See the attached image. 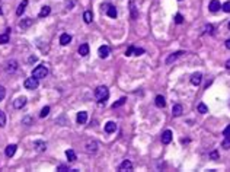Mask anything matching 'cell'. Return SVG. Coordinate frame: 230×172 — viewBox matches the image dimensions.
Masks as SVG:
<instances>
[{"instance_id": "14", "label": "cell", "mask_w": 230, "mask_h": 172, "mask_svg": "<svg viewBox=\"0 0 230 172\" xmlns=\"http://www.w3.org/2000/svg\"><path fill=\"white\" fill-rule=\"evenodd\" d=\"M34 147L37 149L38 152H45V150H47V144H45V142L37 140V142H34Z\"/></svg>"}, {"instance_id": "23", "label": "cell", "mask_w": 230, "mask_h": 172, "mask_svg": "<svg viewBox=\"0 0 230 172\" xmlns=\"http://www.w3.org/2000/svg\"><path fill=\"white\" fill-rule=\"evenodd\" d=\"M66 156H67L69 162H76V153H74V150H72V149H69V150H66Z\"/></svg>"}, {"instance_id": "41", "label": "cell", "mask_w": 230, "mask_h": 172, "mask_svg": "<svg viewBox=\"0 0 230 172\" xmlns=\"http://www.w3.org/2000/svg\"><path fill=\"white\" fill-rule=\"evenodd\" d=\"M22 123H24V124H26V125H31V123H32V120L29 118V117H26V118L22 120Z\"/></svg>"}, {"instance_id": "31", "label": "cell", "mask_w": 230, "mask_h": 172, "mask_svg": "<svg viewBox=\"0 0 230 172\" xmlns=\"http://www.w3.org/2000/svg\"><path fill=\"white\" fill-rule=\"evenodd\" d=\"M48 114H50V106H44L42 110H41V112H39V117L44 118V117H47Z\"/></svg>"}, {"instance_id": "38", "label": "cell", "mask_w": 230, "mask_h": 172, "mask_svg": "<svg viewBox=\"0 0 230 172\" xmlns=\"http://www.w3.org/2000/svg\"><path fill=\"white\" fill-rule=\"evenodd\" d=\"M223 136L224 137H230V125H227L224 129V131H223Z\"/></svg>"}, {"instance_id": "3", "label": "cell", "mask_w": 230, "mask_h": 172, "mask_svg": "<svg viewBox=\"0 0 230 172\" xmlns=\"http://www.w3.org/2000/svg\"><path fill=\"white\" fill-rule=\"evenodd\" d=\"M38 80L39 79H37V77H28V79H26V80L24 82V86L25 88H26V89H29V91H34V89H37V88H38Z\"/></svg>"}, {"instance_id": "28", "label": "cell", "mask_w": 230, "mask_h": 172, "mask_svg": "<svg viewBox=\"0 0 230 172\" xmlns=\"http://www.w3.org/2000/svg\"><path fill=\"white\" fill-rule=\"evenodd\" d=\"M125 101H127V98H120V99L117 101V102H114V104H112V108H118V106H121V105H124L125 104Z\"/></svg>"}, {"instance_id": "25", "label": "cell", "mask_w": 230, "mask_h": 172, "mask_svg": "<svg viewBox=\"0 0 230 172\" xmlns=\"http://www.w3.org/2000/svg\"><path fill=\"white\" fill-rule=\"evenodd\" d=\"M106 15H108L109 18H117V9H115L114 6H108V9H106Z\"/></svg>"}, {"instance_id": "6", "label": "cell", "mask_w": 230, "mask_h": 172, "mask_svg": "<svg viewBox=\"0 0 230 172\" xmlns=\"http://www.w3.org/2000/svg\"><path fill=\"white\" fill-rule=\"evenodd\" d=\"M25 104H26V98H25V96H19V98L13 102V106L16 110H22L25 106Z\"/></svg>"}, {"instance_id": "39", "label": "cell", "mask_w": 230, "mask_h": 172, "mask_svg": "<svg viewBox=\"0 0 230 172\" xmlns=\"http://www.w3.org/2000/svg\"><path fill=\"white\" fill-rule=\"evenodd\" d=\"M141 54H144L143 48H135L134 50V56H141Z\"/></svg>"}, {"instance_id": "5", "label": "cell", "mask_w": 230, "mask_h": 172, "mask_svg": "<svg viewBox=\"0 0 230 172\" xmlns=\"http://www.w3.org/2000/svg\"><path fill=\"white\" fill-rule=\"evenodd\" d=\"M208 9H210V12L216 13V12H219V10L221 9V3L219 0H211L210 5H208Z\"/></svg>"}, {"instance_id": "18", "label": "cell", "mask_w": 230, "mask_h": 172, "mask_svg": "<svg viewBox=\"0 0 230 172\" xmlns=\"http://www.w3.org/2000/svg\"><path fill=\"white\" fill-rule=\"evenodd\" d=\"M16 149H18L16 144H9V146L6 147V152H5L6 156H7V158H12V156L15 155V152H16Z\"/></svg>"}, {"instance_id": "17", "label": "cell", "mask_w": 230, "mask_h": 172, "mask_svg": "<svg viewBox=\"0 0 230 172\" xmlns=\"http://www.w3.org/2000/svg\"><path fill=\"white\" fill-rule=\"evenodd\" d=\"M182 54H185L184 51H178V53H173V54H170L168 58H166V64H172L175 60H176L179 56H182Z\"/></svg>"}, {"instance_id": "20", "label": "cell", "mask_w": 230, "mask_h": 172, "mask_svg": "<svg viewBox=\"0 0 230 172\" xmlns=\"http://www.w3.org/2000/svg\"><path fill=\"white\" fill-rule=\"evenodd\" d=\"M26 6H28V0H24V2L18 6V9H16V15H18V16H22V13H24L25 9H26Z\"/></svg>"}, {"instance_id": "32", "label": "cell", "mask_w": 230, "mask_h": 172, "mask_svg": "<svg viewBox=\"0 0 230 172\" xmlns=\"http://www.w3.org/2000/svg\"><path fill=\"white\" fill-rule=\"evenodd\" d=\"M221 147H223V149H230V137H226V139L223 140Z\"/></svg>"}, {"instance_id": "2", "label": "cell", "mask_w": 230, "mask_h": 172, "mask_svg": "<svg viewBox=\"0 0 230 172\" xmlns=\"http://www.w3.org/2000/svg\"><path fill=\"white\" fill-rule=\"evenodd\" d=\"M48 75V69L47 66H44V64H41V66H37L32 70V76L37 77V79H42V77H45Z\"/></svg>"}, {"instance_id": "11", "label": "cell", "mask_w": 230, "mask_h": 172, "mask_svg": "<svg viewBox=\"0 0 230 172\" xmlns=\"http://www.w3.org/2000/svg\"><path fill=\"white\" fill-rule=\"evenodd\" d=\"M16 70H18V63L15 61V60H12V61H9L6 64V72L7 73H13Z\"/></svg>"}, {"instance_id": "29", "label": "cell", "mask_w": 230, "mask_h": 172, "mask_svg": "<svg viewBox=\"0 0 230 172\" xmlns=\"http://www.w3.org/2000/svg\"><path fill=\"white\" fill-rule=\"evenodd\" d=\"M9 43V32H5L0 35V44H6Z\"/></svg>"}, {"instance_id": "37", "label": "cell", "mask_w": 230, "mask_h": 172, "mask_svg": "<svg viewBox=\"0 0 230 172\" xmlns=\"http://www.w3.org/2000/svg\"><path fill=\"white\" fill-rule=\"evenodd\" d=\"M57 171H60V172H66V171H70V169H69V166H66V165H60V166L57 168Z\"/></svg>"}, {"instance_id": "16", "label": "cell", "mask_w": 230, "mask_h": 172, "mask_svg": "<svg viewBox=\"0 0 230 172\" xmlns=\"http://www.w3.org/2000/svg\"><path fill=\"white\" fill-rule=\"evenodd\" d=\"M79 54H80L82 57H86L87 54H89V45H87L86 43L80 44V47H79Z\"/></svg>"}, {"instance_id": "19", "label": "cell", "mask_w": 230, "mask_h": 172, "mask_svg": "<svg viewBox=\"0 0 230 172\" xmlns=\"http://www.w3.org/2000/svg\"><path fill=\"white\" fill-rule=\"evenodd\" d=\"M115 130H117V124H115L114 121H108L105 124V131L106 133H115Z\"/></svg>"}, {"instance_id": "7", "label": "cell", "mask_w": 230, "mask_h": 172, "mask_svg": "<svg viewBox=\"0 0 230 172\" xmlns=\"http://www.w3.org/2000/svg\"><path fill=\"white\" fill-rule=\"evenodd\" d=\"M109 47L108 45H102V47H99V50H98V54H99V57L101 58H106L108 56H109Z\"/></svg>"}, {"instance_id": "8", "label": "cell", "mask_w": 230, "mask_h": 172, "mask_svg": "<svg viewBox=\"0 0 230 172\" xmlns=\"http://www.w3.org/2000/svg\"><path fill=\"white\" fill-rule=\"evenodd\" d=\"M201 80H202V75L201 73H194L191 76V83L194 86H200L201 85Z\"/></svg>"}, {"instance_id": "12", "label": "cell", "mask_w": 230, "mask_h": 172, "mask_svg": "<svg viewBox=\"0 0 230 172\" xmlns=\"http://www.w3.org/2000/svg\"><path fill=\"white\" fill-rule=\"evenodd\" d=\"M86 121H87V112L86 111H80L77 114V123L79 124H86Z\"/></svg>"}, {"instance_id": "1", "label": "cell", "mask_w": 230, "mask_h": 172, "mask_svg": "<svg viewBox=\"0 0 230 172\" xmlns=\"http://www.w3.org/2000/svg\"><path fill=\"white\" fill-rule=\"evenodd\" d=\"M95 96H96V99L99 101V105H104L105 101L109 98V91H108V88H106V86H98L95 89Z\"/></svg>"}, {"instance_id": "34", "label": "cell", "mask_w": 230, "mask_h": 172, "mask_svg": "<svg viewBox=\"0 0 230 172\" xmlns=\"http://www.w3.org/2000/svg\"><path fill=\"white\" fill-rule=\"evenodd\" d=\"M134 50H135V47L127 48V51H125V56H127V57H130V56H134Z\"/></svg>"}, {"instance_id": "46", "label": "cell", "mask_w": 230, "mask_h": 172, "mask_svg": "<svg viewBox=\"0 0 230 172\" xmlns=\"http://www.w3.org/2000/svg\"><path fill=\"white\" fill-rule=\"evenodd\" d=\"M179 2H181V0H179Z\"/></svg>"}, {"instance_id": "30", "label": "cell", "mask_w": 230, "mask_h": 172, "mask_svg": "<svg viewBox=\"0 0 230 172\" xmlns=\"http://www.w3.org/2000/svg\"><path fill=\"white\" fill-rule=\"evenodd\" d=\"M6 125V115H5V112L0 110V127H5Z\"/></svg>"}, {"instance_id": "15", "label": "cell", "mask_w": 230, "mask_h": 172, "mask_svg": "<svg viewBox=\"0 0 230 172\" xmlns=\"http://www.w3.org/2000/svg\"><path fill=\"white\" fill-rule=\"evenodd\" d=\"M182 112H184L182 105H179V104L173 105V108H172V115H173V117H181V115H182Z\"/></svg>"}, {"instance_id": "36", "label": "cell", "mask_w": 230, "mask_h": 172, "mask_svg": "<svg viewBox=\"0 0 230 172\" xmlns=\"http://www.w3.org/2000/svg\"><path fill=\"white\" fill-rule=\"evenodd\" d=\"M5 95H6V89L3 88V86H0V101H3Z\"/></svg>"}, {"instance_id": "24", "label": "cell", "mask_w": 230, "mask_h": 172, "mask_svg": "<svg viewBox=\"0 0 230 172\" xmlns=\"http://www.w3.org/2000/svg\"><path fill=\"white\" fill-rule=\"evenodd\" d=\"M50 12H51V7H50V6H42V9H41V12H39L38 16L42 19V18H45V16L50 15Z\"/></svg>"}, {"instance_id": "4", "label": "cell", "mask_w": 230, "mask_h": 172, "mask_svg": "<svg viewBox=\"0 0 230 172\" xmlns=\"http://www.w3.org/2000/svg\"><path fill=\"white\" fill-rule=\"evenodd\" d=\"M172 131L170 130H165L162 134V137H160V140H162V143L163 144H169L170 142H172Z\"/></svg>"}, {"instance_id": "43", "label": "cell", "mask_w": 230, "mask_h": 172, "mask_svg": "<svg viewBox=\"0 0 230 172\" xmlns=\"http://www.w3.org/2000/svg\"><path fill=\"white\" fill-rule=\"evenodd\" d=\"M226 69H229V70H230V60H227V61H226Z\"/></svg>"}, {"instance_id": "42", "label": "cell", "mask_w": 230, "mask_h": 172, "mask_svg": "<svg viewBox=\"0 0 230 172\" xmlns=\"http://www.w3.org/2000/svg\"><path fill=\"white\" fill-rule=\"evenodd\" d=\"M226 48H229V50H230V38L226 41Z\"/></svg>"}, {"instance_id": "13", "label": "cell", "mask_w": 230, "mask_h": 172, "mask_svg": "<svg viewBox=\"0 0 230 172\" xmlns=\"http://www.w3.org/2000/svg\"><path fill=\"white\" fill-rule=\"evenodd\" d=\"M31 25H32V19H31V18H24V19L19 22V28L20 29H28Z\"/></svg>"}, {"instance_id": "22", "label": "cell", "mask_w": 230, "mask_h": 172, "mask_svg": "<svg viewBox=\"0 0 230 172\" xmlns=\"http://www.w3.org/2000/svg\"><path fill=\"white\" fill-rule=\"evenodd\" d=\"M70 41H72V35H69V34H63L60 37V44L61 45H67V44H70Z\"/></svg>"}, {"instance_id": "9", "label": "cell", "mask_w": 230, "mask_h": 172, "mask_svg": "<svg viewBox=\"0 0 230 172\" xmlns=\"http://www.w3.org/2000/svg\"><path fill=\"white\" fill-rule=\"evenodd\" d=\"M96 150H98V143H96L95 140H89L86 143V152L93 153V152H96Z\"/></svg>"}, {"instance_id": "40", "label": "cell", "mask_w": 230, "mask_h": 172, "mask_svg": "<svg viewBox=\"0 0 230 172\" xmlns=\"http://www.w3.org/2000/svg\"><path fill=\"white\" fill-rule=\"evenodd\" d=\"M210 158L213 159V161H216V159H219V153H217L216 150H214V152H211L210 153Z\"/></svg>"}, {"instance_id": "44", "label": "cell", "mask_w": 230, "mask_h": 172, "mask_svg": "<svg viewBox=\"0 0 230 172\" xmlns=\"http://www.w3.org/2000/svg\"><path fill=\"white\" fill-rule=\"evenodd\" d=\"M0 15H3V10H2V5H0Z\"/></svg>"}, {"instance_id": "26", "label": "cell", "mask_w": 230, "mask_h": 172, "mask_svg": "<svg viewBox=\"0 0 230 172\" xmlns=\"http://www.w3.org/2000/svg\"><path fill=\"white\" fill-rule=\"evenodd\" d=\"M92 18H93V15H92L91 10H86V12L83 13V19H85V22H86V24H91Z\"/></svg>"}, {"instance_id": "33", "label": "cell", "mask_w": 230, "mask_h": 172, "mask_svg": "<svg viewBox=\"0 0 230 172\" xmlns=\"http://www.w3.org/2000/svg\"><path fill=\"white\" fill-rule=\"evenodd\" d=\"M221 9L224 10L226 13H230V2H226L224 5H221Z\"/></svg>"}, {"instance_id": "21", "label": "cell", "mask_w": 230, "mask_h": 172, "mask_svg": "<svg viewBox=\"0 0 230 172\" xmlns=\"http://www.w3.org/2000/svg\"><path fill=\"white\" fill-rule=\"evenodd\" d=\"M131 169H133V163L127 161V159L120 165V171H131Z\"/></svg>"}, {"instance_id": "45", "label": "cell", "mask_w": 230, "mask_h": 172, "mask_svg": "<svg viewBox=\"0 0 230 172\" xmlns=\"http://www.w3.org/2000/svg\"><path fill=\"white\" fill-rule=\"evenodd\" d=\"M229 29H230V22H229Z\"/></svg>"}, {"instance_id": "35", "label": "cell", "mask_w": 230, "mask_h": 172, "mask_svg": "<svg viewBox=\"0 0 230 172\" xmlns=\"http://www.w3.org/2000/svg\"><path fill=\"white\" fill-rule=\"evenodd\" d=\"M175 22H176V24H182V22H184L182 15H181V13H176V15H175Z\"/></svg>"}, {"instance_id": "27", "label": "cell", "mask_w": 230, "mask_h": 172, "mask_svg": "<svg viewBox=\"0 0 230 172\" xmlns=\"http://www.w3.org/2000/svg\"><path fill=\"white\" fill-rule=\"evenodd\" d=\"M198 112H200V114H206V112H208V106H207L206 104L200 102V104H198Z\"/></svg>"}, {"instance_id": "10", "label": "cell", "mask_w": 230, "mask_h": 172, "mask_svg": "<svg viewBox=\"0 0 230 172\" xmlns=\"http://www.w3.org/2000/svg\"><path fill=\"white\" fill-rule=\"evenodd\" d=\"M154 104H156L157 108H165V106H166V99H165V96L157 95L156 99H154Z\"/></svg>"}]
</instances>
